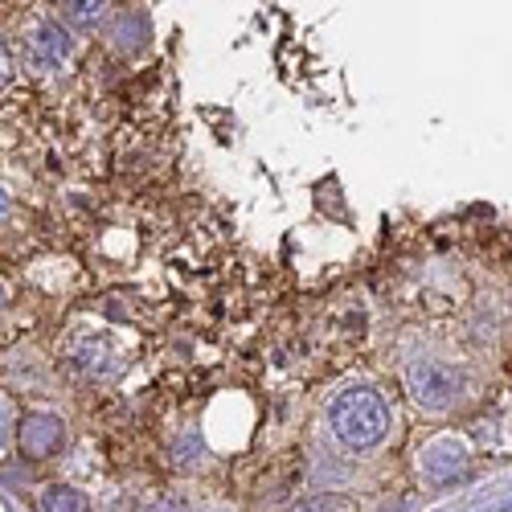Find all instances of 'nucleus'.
I'll return each mask as SVG.
<instances>
[{
    "mask_svg": "<svg viewBox=\"0 0 512 512\" xmlns=\"http://www.w3.org/2000/svg\"><path fill=\"white\" fill-rule=\"evenodd\" d=\"M13 218V197L5 193V189H0V226H5Z\"/></svg>",
    "mask_w": 512,
    "mask_h": 512,
    "instance_id": "12",
    "label": "nucleus"
},
{
    "mask_svg": "<svg viewBox=\"0 0 512 512\" xmlns=\"http://www.w3.org/2000/svg\"><path fill=\"white\" fill-rule=\"evenodd\" d=\"M107 41L119 50V54H140L148 41H152V17L144 5H127V9H115L103 25Z\"/></svg>",
    "mask_w": 512,
    "mask_h": 512,
    "instance_id": "6",
    "label": "nucleus"
},
{
    "mask_svg": "<svg viewBox=\"0 0 512 512\" xmlns=\"http://www.w3.org/2000/svg\"><path fill=\"white\" fill-rule=\"evenodd\" d=\"M156 512H164V508H156ZM168 512H181V508H177V504H168Z\"/></svg>",
    "mask_w": 512,
    "mask_h": 512,
    "instance_id": "14",
    "label": "nucleus"
},
{
    "mask_svg": "<svg viewBox=\"0 0 512 512\" xmlns=\"http://www.w3.org/2000/svg\"><path fill=\"white\" fill-rule=\"evenodd\" d=\"M62 13H66V25L78 33H95L107 25V17L115 13L111 0H62Z\"/></svg>",
    "mask_w": 512,
    "mask_h": 512,
    "instance_id": "7",
    "label": "nucleus"
},
{
    "mask_svg": "<svg viewBox=\"0 0 512 512\" xmlns=\"http://www.w3.org/2000/svg\"><path fill=\"white\" fill-rule=\"evenodd\" d=\"M0 308H9V287L0 283Z\"/></svg>",
    "mask_w": 512,
    "mask_h": 512,
    "instance_id": "13",
    "label": "nucleus"
},
{
    "mask_svg": "<svg viewBox=\"0 0 512 512\" xmlns=\"http://www.w3.org/2000/svg\"><path fill=\"white\" fill-rule=\"evenodd\" d=\"M17 443H21L25 459H37V463L54 459L62 451V443H66V422L58 414H50V410H33V414H25L17 422Z\"/></svg>",
    "mask_w": 512,
    "mask_h": 512,
    "instance_id": "5",
    "label": "nucleus"
},
{
    "mask_svg": "<svg viewBox=\"0 0 512 512\" xmlns=\"http://www.w3.org/2000/svg\"><path fill=\"white\" fill-rule=\"evenodd\" d=\"M467 467H472V447H467V439H459V435H435L418 451V472L435 488L455 484L459 476H467Z\"/></svg>",
    "mask_w": 512,
    "mask_h": 512,
    "instance_id": "4",
    "label": "nucleus"
},
{
    "mask_svg": "<svg viewBox=\"0 0 512 512\" xmlns=\"http://www.w3.org/2000/svg\"><path fill=\"white\" fill-rule=\"evenodd\" d=\"M291 512H340V504L332 496H312V500H300Z\"/></svg>",
    "mask_w": 512,
    "mask_h": 512,
    "instance_id": "11",
    "label": "nucleus"
},
{
    "mask_svg": "<svg viewBox=\"0 0 512 512\" xmlns=\"http://www.w3.org/2000/svg\"><path fill=\"white\" fill-rule=\"evenodd\" d=\"M17 422H21V414H17V402L0 390V451H5L13 439H17Z\"/></svg>",
    "mask_w": 512,
    "mask_h": 512,
    "instance_id": "9",
    "label": "nucleus"
},
{
    "mask_svg": "<svg viewBox=\"0 0 512 512\" xmlns=\"http://www.w3.org/2000/svg\"><path fill=\"white\" fill-rule=\"evenodd\" d=\"M37 512H87V496L66 484H50L37 496Z\"/></svg>",
    "mask_w": 512,
    "mask_h": 512,
    "instance_id": "8",
    "label": "nucleus"
},
{
    "mask_svg": "<svg viewBox=\"0 0 512 512\" xmlns=\"http://www.w3.org/2000/svg\"><path fill=\"white\" fill-rule=\"evenodd\" d=\"M13 70H17V54H13L9 41L0 37V87H9L13 82Z\"/></svg>",
    "mask_w": 512,
    "mask_h": 512,
    "instance_id": "10",
    "label": "nucleus"
},
{
    "mask_svg": "<svg viewBox=\"0 0 512 512\" xmlns=\"http://www.w3.org/2000/svg\"><path fill=\"white\" fill-rule=\"evenodd\" d=\"M390 426H394L390 402L381 398V390H373V386H349L328 402V431L353 455H365V451L381 447L390 435Z\"/></svg>",
    "mask_w": 512,
    "mask_h": 512,
    "instance_id": "1",
    "label": "nucleus"
},
{
    "mask_svg": "<svg viewBox=\"0 0 512 512\" xmlns=\"http://www.w3.org/2000/svg\"><path fill=\"white\" fill-rule=\"evenodd\" d=\"M21 58L37 74H62L78 58V37L66 25V17L33 13L21 21Z\"/></svg>",
    "mask_w": 512,
    "mask_h": 512,
    "instance_id": "2",
    "label": "nucleus"
},
{
    "mask_svg": "<svg viewBox=\"0 0 512 512\" xmlns=\"http://www.w3.org/2000/svg\"><path fill=\"white\" fill-rule=\"evenodd\" d=\"M406 390L426 414H447L467 394V373L459 365H447L435 357H414L406 365Z\"/></svg>",
    "mask_w": 512,
    "mask_h": 512,
    "instance_id": "3",
    "label": "nucleus"
}]
</instances>
